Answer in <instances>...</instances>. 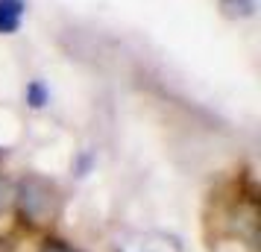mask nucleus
I'll return each instance as SVG.
<instances>
[{
	"label": "nucleus",
	"mask_w": 261,
	"mask_h": 252,
	"mask_svg": "<svg viewBox=\"0 0 261 252\" xmlns=\"http://www.w3.org/2000/svg\"><path fill=\"white\" fill-rule=\"evenodd\" d=\"M118 252H182V243L167 232H129L118 238Z\"/></svg>",
	"instance_id": "f257e3e1"
},
{
	"label": "nucleus",
	"mask_w": 261,
	"mask_h": 252,
	"mask_svg": "<svg viewBox=\"0 0 261 252\" xmlns=\"http://www.w3.org/2000/svg\"><path fill=\"white\" fill-rule=\"evenodd\" d=\"M21 211L24 217L30 220H44L47 214H53V197H50V188L44 185L41 179H30V182H21Z\"/></svg>",
	"instance_id": "f03ea898"
},
{
	"label": "nucleus",
	"mask_w": 261,
	"mask_h": 252,
	"mask_svg": "<svg viewBox=\"0 0 261 252\" xmlns=\"http://www.w3.org/2000/svg\"><path fill=\"white\" fill-rule=\"evenodd\" d=\"M27 3L24 0H0V36H12L21 30Z\"/></svg>",
	"instance_id": "7ed1b4c3"
},
{
	"label": "nucleus",
	"mask_w": 261,
	"mask_h": 252,
	"mask_svg": "<svg viewBox=\"0 0 261 252\" xmlns=\"http://www.w3.org/2000/svg\"><path fill=\"white\" fill-rule=\"evenodd\" d=\"M24 97H27V106L30 108H44L50 103V88L41 79H33V82L24 88Z\"/></svg>",
	"instance_id": "20e7f679"
},
{
	"label": "nucleus",
	"mask_w": 261,
	"mask_h": 252,
	"mask_svg": "<svg viewBox=\"0 0 261 252\" xmlns=\"http://www.w3.org/2000/svg\"><path fill=\"white\" fill-rule=\"evenodd\" d=\"M226 18H249L255 12V0H220Z\"/></svg>",
	"instance_id": "39448f33"
},
{
	"label": "nucleus",
	"mask_w": 261,
	"mask_h": 252,
	"mask_svg": "<svg viewBox=\"0 0 261 252\" xmlns=\"http://www.w3.org/2000/svg\"><path fill=\"white\" fill-rule=\"evenodd\" d=\"M38 252H80V249H73L71 243H65V240H59V238H50V240H44V246Z\"/></svg>",
	"instance_id": "423d86ee"
}]
</instances>
